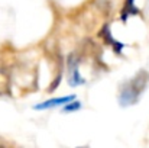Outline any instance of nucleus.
<instances>
[{"instance_id":"obj_4","label":"nucleus","mask_w":149,"mask_h":148,"mask_svg":"<svg viewBox=\"0 0 149 148\" xmlns=\"http://www.w3.org/2000/svg\"><path fill=\"white\" fill-rule=\"evenodd\" d=\"M10 93V76L6 70L0 68V96Z\"/></svg>"},{"instance_id":"obj_1","label":"nucleus","mask_w":149,"mask_h":148,"mask_svg":"<svg viewBox=\"0 0 149 148\" xmlns=\"http://www.w3.org/2000/svg\"><path fill=\"white\" fill-rule=\"evenodd\" d=\"M149 84V73L145 70H141L132 80L126 81L125 84H122L120 92H119V103L120 106H130L135 105L139 96L143 93V90L146 89Z\"/></svg>"},{"instance_id":"obj_5","label":"nucleus","mask_w":149,"mask_h":148,"mask_svg":"<svg viewBox=\"0 0 149 148\" xmlns=\"http://www.w3.org/2000/svg\"><path fill=\"white\" fill-rule=\"evenodd\" d=\"M136 13H138V7L135 6V0H126L122 10V20L125 22L130 15H136Z\"/></svg>"},{"instance_id":"obj_6","label":"nucleus","mask_w":149,"mask_h":148,"mask_svg":"<svg viewBox=\"0 0 149 148\" xmlns=\"http://www.w3.org/2000/svg\"><path fill=\"white\" fill-rule=\"evenodd\" d=\"M80 107H81V103H80V102H74V100H71V102H68V103H67V106L64 107V112L70 113V112L78 110Z\"/></svg>"},{"instance_id":"obj_3","label":"nucleus","mask_w":149,"mask_h":148,"mask_svg":"<svg viewBox=\"0 0 149 148\" xmlns=\"http://www.w3.org/2000/svg\"><path fill=\"white\" fill-rule=\"evenodd\" d=\"M100 36L104 39L106 44H109L110 47H113V49H114L117 54H120V51H122V48H123V44H120L119 41H116V39L111 36L109 25H104V26L101 28V31H100Z\"/></svg>"},{"instance_id":"obj_2","label":"nucleus","mask_w":149,"mask_h":148,"mask_svg":"<svg viewBox=\"0 0 149 148\" xmlns=\"http://www.w3.org/2000/svg\"><path fill=\"white\" fill-rule=\"evenodd\" d=\"M71 100H75V96L74 95H70V96H64V97H55V99H49L47 102H42L39 105L35 106V109L38 110H42V109H49V107H54V106H59V105H65Z\"/></svg>"}]
</instances>
